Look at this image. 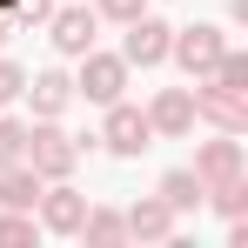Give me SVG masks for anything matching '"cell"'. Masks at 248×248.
Masks as SVG:
<instances>
[{
  "mask_svg": "<svg viewBox=\"0 0 248 248\" xmlns=\"http://www.w3.org/2000/svg\"><path fill=\"white\" fill-rule=\"evenodd\" d=\"M221 54H228V27H221V20H195V27H174V41H168V61H174V67H181L188 81H208Z\"/></svg>",
  "mask_w": 248,
  "mask_h": 248,
  "instance_id": "1",
  "label": "cell"
},
{
  "mask_svg": "<svg viewBox=\"0 0 248 248\" xmlns=\"http://www.w3.org/2000/svg\"><path fill=\"white\" fill-rule=\"evenodd\" d=\"M27 168H34L41 181H67V174L81 168V141L61 121H27Z\"/></svg>",
  "mask_w": 248,
  "mask_h": 248,
  "instance_id": "2",
  "label": "cell"
},
{
  "mask_svg": "<svg viewBox=\"0 0 248 248\" xmlns=\"http://www.w3.org/2000/svg\"><path fill=\"white\" fill-rule=\"evenodd\" d=\"M114 161H141L148 148H155V127H148V108H134V101H108V121H101V134H94Z\"/></svg>",
  "mask_w": 248,
  "mask_h": 248,
  "instance_id": "3",
  "label": "cell"
},
{
  "mask_svg": "<svg viewBox=\"0 0 248 248\" xmlns=\"http://www.w3.org/2000/svg\"><path fill=\"white\" fill-rule=\"evenodd\" d=\"M127 67L121 54H101V47H87L81 61H74V101H87V108H108V101H121L127 94Z\"/></svg>",
  "mask_w": 248,
  "mask_h": 248,
  "instance_id": "4",
  "label": "cell"
},
{
  "mask_svg": "<svg viewBox=\"0 0 248 248\" xmlns=\"http://www.w3.org/2000/svg\"><path fill=\"white\" fill-rule=\"evenodd\" d=\"M94 34H101V14H94L87 0H67V7L47 14V41H54L61 61H81L87 47H94Z\"/></svg>",
  "mask_w": 248,
  "mask_h": 248,
  "instance_id": "5",
  "label": "cell"
},
{
  "mask_svg": "<svg viewBox=\"0 0 248 248\" xmlns=\"http://www.w3.org/2000/svg\"><path fill=\"white\" fill-rule=\"evenodd\" d=\"M195 121L221 127V134H242L248 127V94L242 87H221V81H195Z\"/></svg>",
  "mask_w": 248,
  "mask_h": 248,
  "instance_id": "6",
  "label": "cell"
},
{
  "mask_svg": "<svg viewBox=\"0 0 248 248\" xmlns=\"http://www.w3.org/2000/svg\"><path fill=\"white\" fill-rule=\"evenodd\" d=\"M20 101H27L34 121H61V114L74 108V74H67V67H41V74H27Z\"/></svg>",
  "mask_w": 248,
  "mask_h": 248,
  "instance_id": "7",
  "label": "cell"
},
{
  "mask_svg": "<svg viewBox=\"0 0 248 248\" xmlns=\"http://www.w3.org/2000/svg\"><path fill=\"white\" fill-rule=\"evenodd\" d=\"M168 41H174V27H168L161 14H134L127 34H121V61H127V67H161Z\"/></svg>",
  "mask_w": 248,
  "mask_h": 248,
  "instance_id": "8",
  "label": "cell"
},
{
  "mask_svg": "<svg viewBox=\"0 0 248 248\" xmlns=\"http://www.w3.org/2000/svg\"><path fill=\"white\" fill-rule=\"evenodd\" d=\"M235 174H248L242 134H221V127H215V141L195 148V181H202V188H221V181H235Z\"/></svg>",
  "mask_w": 248,
  "mask_h": 248,
  "instance_id": "9",
  "label": "cell"
},
{
  "mask_svg": "<svg viewBox=\"0 0 248 248\" xmlns=\"http://www.w3.org/2000/svg\"><path fill=\"white\" fill-rule=\"evenodd\" d=\"M87 215V195L74 188V181H47L41 202H34V221H41V235H74Z\"/></svg>",
  "mask_w": 248,
  "mask_h": 248,
  "instance_id": "10",
  "label": "cell"
},
{
  "mask_svg": "<svg viewBox=\"0 0 248 248\" xmlns=\"http://www.w3.org/2000/svg\"><path fill=\"white\" fill-rule=\"evenodd\" d=\"M148 127H155V141H188L195 134V87H161L148 101Z\"/></svg>",
  "mask_w": 248,
  "mask_h": 248,
  "instance_id": "11",
  "label": "cell"
},
{
  "mask_svg": "<svg viewBox=\"0 0 248 248\" xmlns=\"http://www.w3.org/2000/svg\"><path fill=\"white\" fill-rule=\"evenodd\" d=\"M121 221H127V242H174V228H181V215H174L161 195L127 202V208H121Z\"/></svg>",
  "mask_w": 248,
  "mask_h": 248,
  "instance_id": "12",
  "label": "cell"
},
{
  "mask_svg": "<svg viewBox=\"0 0 248 248\" xmlns=\"http://www.w3.org/2000/svg\"><path fill=\"white\" fill-rule=\"evenodd\" d=\"M74 242H87V248H121V242H127V221H121V208H101V202H87L81 228H74Z\"/></svg>",
  "mask_w": 248,
  "mask_h": 248,
  "instance_id": "13",
  "label": "cell"
},
{
  "mask_svg": "<svg viewBox=\"0 0 248 248\" xmlns=\"http://www.w3.org/2000/svg\"><path fill=\"white\" fill-rule=\"evenodd\" d=\"M155 195H161L174 215H202V202H208V188L195 181V168H168L161 181H155Z\"/></svg>",
  "mask_w": 248,
  "mask_h": 248,
  "instance_id": "14",
  "label": "cell"
},
{
  "mask_svg": "<svg viewBox=\"0 0 248 248\" xmlns=\"http://www.w3.org/2000/svg\"><path fill=\"white\" fill-rule=\"evenodd\" d=\"M41 174H34V168L27 161H14V168H0V208H27V215H34V202H41Z\"/></svg>",
  "mask_w": 248,
  "mask_h": 248,
  "instance_id": "15",
  "label": "cell"
},
{
  "mask_svg": "<svg viewBox=\"0 0 248 248\" xmlns=\"http://www.w3.org/2000/svg\"><path fill=\"white\" fill-rule=\"evenodd\" d=\"M202 208H215L221 221H242V215H248V174L221 181V188H208V202H202Z\"/></svg>",
  "mask_w": 248,
  "mask_h": 248,
  "instance_id": "16",
  "label": "cell"
},
{
  "mask_svg": "<svg viewBox=\"0 0 248 248\" xmlns=\"http://www.w3.org/2000/svg\"><path fill=\"white\" fill-rule=\"evenodd\" d=\"M41 242V221L27 208H0V248H34Z\"/></svg>",
  "mask_w": 248,
  "mask_h": 248,
  "instance_id": "17",
  "label": "cell"
},
{
  "mask_svg": "<svg viewBox=\"0 0 248 248\" xmlns=\"http://www.w3.org/2000/svg\"><path fill=\"white\" fill-rule=\"evenodd\" d=\"M14 161H27V121L0 108V168H14Z\"/></svg>",
  "mask_w": 248,
  "mask_h": 248,
  "instance_id": "18",
  "label": "cell"
},
{
  "mask_svg": "<svg viewBox=\"0 0 248 248\" xmlns=\"http://www.w3.org/2000/svg\"><path fill=\"white\" fill-rule=\"evenodd\" d=\"M20 87H27V67L0 54V108H20Z\"/></svg>",
  "mask_w": 248,
  "mask_h": 248,
  "instance_id": "19",
  "label": "cell"
},
{
  "mask_svg": "<svg viewBox=\"0 0 248 248\" xmlns=\"http://www.w3.org/2000/svg\"><path fill=\"white\" fill-rule=\"evenodd\" d=\"M94 14H101V20H114V27H127L134 14H148V0H94Z\"/></svg>",
  "mask_w": 248,
  "mask_h": 248,
  "instance_id": "20",
  "label": "cell"
},
{
  "mask_svg": "<svg viewBox=\"0 0 248 248\" xmlns=\"http://www.w3.org/2000/svg\"><path fill=\"white\" fill-rule=\"evenodd\" d=\"M228 20H235V27H248V0H228Z\"/></svg>",
  "mask_w": 248,
  "mask_h": 248,
  "instance_id": "21",
  "label": "cell"
},
{
  "mask_svg": "<svg viewBox=\"0 0 248 248\" xmlns=\"http://www.w3.org/2000/svg\"><path fill=\"white\" fill-rule=\"evenodd\" d=\"M7 7H14V0H0V47H7V34H14V27H7Z\"/></svg>",
  "mask_w": 248,
  "mask_h": 248,
  "instance_id": "22",
  "label": "cell"
}]
</instances>
